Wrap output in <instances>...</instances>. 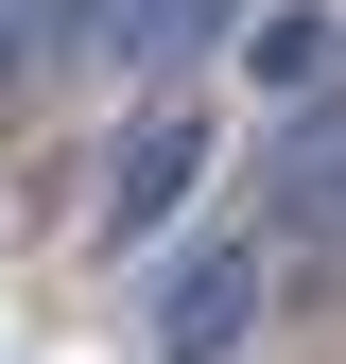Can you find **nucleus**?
<instances>
[{
    "instance_id": "obj_1",
    "label": "nucleus",
    "mask_w": 346,
    "mask_h": 364,
    "mask_svg": "<svg viewBox=\"0 0 346 364\" xmlns=\"http://www.w3.org/2000/svg\"><path fill=\"white\" fill-rule=\"evenodd\" d=\"M277 295V243L260 225H208V243H156V295H139V347L156 364H225Z\"/></svg>"
},
{
    "instance_id": "obj_2",
    "label": "nucleus",
    "mask_w": 346,
    "mask_h": 364,
    "mask_svg": "<svg viewBox=\"0 0 346 364\" xmlns=\"http://www.w3.org/2000/svg\"><path fill=\"white\" fill-rule=\"evenodd\" d=\"M191 191H208V122H191V105H139V122H121V156H104V243L156 260L173 225H191Z\"/></svg>"
},
{
    "instance_id": "obj_3",
    "label": "nucleus",
    "mask_w": 346,
    "mask_h": 364,
    "mask_svg": "<svg viewBox=\"0 0 346 364\" xmlns=\"http://www.w3.org/2000/svg\"><path fill=\"white\" fill-rule=\"evenodd\" d=\"M260 243L277 260H346V87L277 122V173H260Z\"/></svg>"
},
{
    "instance_id": "obj_4",
    "label": "nucleus",
    "mask_w": 346,
    "mask_h": 364,
    "mask_svg": "<svg viewBox=\"0 0 346 364\" xmlns=\"http://www.w3.org/2000/svg\"><path fill=\"white\" fill-rule=\"evenodd\" d=\"M208 35H242V0H86L69 53H104V70H191Z\"/></svg>"
},
{
    "instance_id": "obj_5",
    "label": "nucleus",
    "mask_w": 346,
    "mask_h": 364,
    "mask_svg": "<svg viewBox=\"0 0 346 364\" xmlns=\"http://www.w3.org/2000/svg\"><path fill=\"white\" fill-rule=\"evenodd\" d=\"M242 70L277 87V105H312V87H346V18H312V0H277V18H242Z\"/></svg>"
},
{
    "instance_id": "obj_6",
    "label": "nucleus",
    "mask_w": 346,
    "mask_h": 364,
    "mask_svg": "<svg viewBox=\"0 0 346 364\" xmlns=\"http://www.w3.org/2000/svg\"><path fill=\"white\" fill-rule=\"evenodd\" d=\"M69 35H86V0H0V87H18L35 53H69Z\"/></svg>"
}]
</instances>
